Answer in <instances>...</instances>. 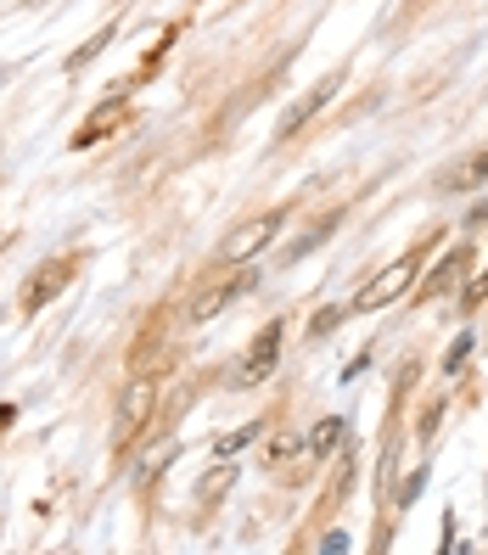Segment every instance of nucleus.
Listing matches in <instances>:
<instances>
[{"label":"nucleus","instance_id":"nucleus-1","mask_svg":"<svg viewBox=\"0 0 488 555\" xmlns=\"http://www.w3.org/2000/svg\"><path fill=\"white\" fill-rule=\"evenodd\" d=\"M416 275H421V258L416 253H404V258H393L382 275H371V281L359 286V298L348 303V314H371V309H388V303H399L410 286H416Z\"/></svg>","mask_w":488,"mask_h":555},{"label":"nucleus","instance_id":"nucleus-2","mask_svg":"<svg viewBox=\"0 0 488 555\" xmlns=\"http://www.w3.org/2000/svg\"><path fill=\"white\" fill-rule=\"evenodd\" d=\"M275 230H281V214H259V219H247V225H236L219 242V258L225 264H247V258H259L264 247L275 242Z\"/></svg>","mask_w":488,"mask_h":555},{"label":"nucleus","instance_id":"nucleus-3","mask_svg":"<svg viewBox=\"0 0 488 555\" xmlns=\"http://www.w3.org/2000/svg\"><path fill=\"white\" fill-rule=\"evenodd\" d=\"M152 399H158V387H152V382H130V387H124V399H118V421H113V438L118 443L135 438V427L152 415Z\"/></svg>","mask_w":488,"mask_h":555},{"label":"nucleus","instance_id":"nucleus-4","mask_svg":"<svg viewBox=\"0 0 488 555\" xmlns=\"http://www.w3.org/2000/svg\"><path fill=\"white\" fill-rule=\"evenodd\" d=\"M275 359H281V320H270V326L253 337V348H247V359H242L236 376H242V382H264V376L275 370Z\"/></svg>","mask_w":488,"mask_h":555},{"label":"nucleus","instance_id":"nucleus-5","mask_svg":"<svg viewBox=\"0 0 488 555\" xmlns=\"http://www.w3.org/2000/svg\"><path fill=\"white\" fill-rule=\"evenodd\" d=\"M331 96H337V79H326V85H315V90H309V96H303V101H292L287 113H281V135H298V129L309 124V118H315V113H320V107H326Z\"/></svg>","mask_w":488,"mask_h":555},{"label":"nucleus","instance_id":"nucleus-6","mask_svg":"<svg viewBox=\"0 0 488 555\" xmlns=\"http://www.w3.org/2000/svg\"><path fill=\"white\" fill-rule=\"evenodd\" d=\"M124 118V96H113V101H101L96 113L85 118V129L73 135V146H90V141H101V135H113V124Z\"/></svg>","mask_w":488,"mask_h":555},{"label":"nucleus","instance_id":"nucleus-7","mask_svg":"<svg viewBox=\"0 0 488 555\" xmlns=\"http://www.w3.org/2000/svg\"><path fill=\"white\" fill-rule=\"evenodd\" d=\"M68 275H73L68 264H57V270H40L29 286H23V309H40L45 298H57L62 286H68Z\"/></svg>","mask_w":488,"mask_h":555},{"label":"nucleus","instance_id":"nucleus-8","mask_svg":"<svg viewBox=\"0 0 488 555\" xmlns=\"http://www.w3.org/2000/svg\"><path fill=\"white\" fill-rule=\"evenodd\" d=\"M174 455H180V438H163V443H152V449H146V460L135 466V483L146 488V483H152V477H158L163 466H169Z\"/></svg>","mask_w":488,"mask_h":555},{"label":"nucleus","instance_id":"nucleus-9","mask_svg":"<svg viewBox=\"0 0 488 555\" xmlns=\"http://www.w3.org/2000/svg\"><path fill=\"white\" fill-rule=\"evenodd\" d=\"M483 180H488V146L472 157V163H460V169L449 174L444 185H449V191H472V185H483Z\"/></svg>","mask_w":488,"mask_h":555},{"label":"nucleus","instance_id":"nucleus-10","mask_svg":"<svg viewBox=\"0 0 488 555\" xmlns=\"http://www.w3.org/2000/svg\"><path fill=\"white\" fill-rule=\"evenodd\" d=\"M242 286H247V275H242L236 286H214V292H202V298L191 303V320H208V314H219L230 298H236V292H242Z\"/></svg>","mask_w":488,"mask_h":555},{"label":"nucleus","instance_id":"nucleus-11","mask_svg":"<svg viewBox=\"0 0 488 555\" xmlns=\"http://www.w3.org/2000/svg\"><path fill=\"white\" fill-rule=\"evenodd\" d=\"M460 264H466V253H449V258H444V270H438L427 286H421V298H438V292H449V286L460 281Z\"/></svg>","mask_w":488,"mask_h":555},{"label":"nucleus","instance_id":"nucleus-12","mask_svg":"<svg viewBox=\"0 0 488 555\" xmlns=\"http://www.w3.org/2000/svg\"><path fill=\"white\" fill-rule=\"evenodd\" d=\"M337 438H343V421H337V415H326V421L309 432V449H315V455H331V449H337Z\"/></svg>","mask_w":488,"mask_h":555},{"label":"nucleus","instance_id":"nucleus-13","mask_svg":"<svg viewBox=\"0 0 488 555\" xmlns=\"http://www.w3.org/2000/svg\"><path fill=\"white\" fill-rule=\"evenodd\" d=\"M253 438H259V427H242V432H230V438H219V443H214V455L225 460V455H236V449H247V443H253Z\"/></svg>","mask_w":488,"mask_h":555},{"label":"nucleus","instance_id":"nucleus-14","mask_svg":"<svg viewBox=\"0 0 488 555\" xmlns=\"http://www.w3.org/2000/svg\"><path fill=\"white\" fill-rule=\"evenodd\" d=\"M331 230H337V219H326V225H320V230H309V236H303V242H298V247H292V258H303V253H315V247H320V242H326Z\"/></svg>","mask_w":488,"mask_h":555},{"label":"nucleus","instance_id":"nucleus-15","mask_svg":"<svg viewBox=\"0 0 488 555\" xmlns=\"http://www.w3.org/2000/svg\"><path fill=\"white\" fill-rule=\"evenodd\" d=\"M348 320V309H326L320 320H309V337H326V331H337Z\"/></svg>","mask_w":488,"mask_h":555},{"label":"nucleus","instance_id":"nucleus-16","mask_svg":"<svg viewBox=\"0 0 488 555\" xmlns=\"http://www.w3.org/2000/svg\"><path fill=\"white\" fill-rule=\"evenodd\" d=\"M466 354H472V337H455V348L444 354V376H455V370L466 365Z\"/></svg>","mask_w":488,"mask_h":555},{"label":"nucleus","instance_id":"nucleus-17","mask_svg":"<svg viewBox=\"0 0 488 555\" xmlns=\"http://www.w3.org/2000/svg\"><path fill=\"white\" fill-rule=\"evenodd\" d=\"M421 483H427V466H421V471H416V477H410V483H404V488H399V505H416Z\"/></svg>","mask_w":488,"mask_h":555},{"label":"nucleus","instance_id":"nucleus-18","mask_svg":"<svg viewBox=\"0 0 488 555\" xmlns=\"http://www.w3.org/2000/svg\"><path fill=\"white\" fill-rule=\"evenodd\" d=\"M466 298H472V303H483V298H488V275H483V281L472 286V292H466Z\"/></svg>","mask_w":488,"mask_h":555}]
</instances>
